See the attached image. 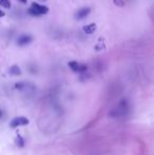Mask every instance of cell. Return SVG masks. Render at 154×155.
<instances>
[{
    "label": "cell",
    "instance_id": "11",
    "mask_svg": "<svg viewBox=\"0 0 154 155\" xmlns=\"http://www.w3.org/2000/svg\"><path fill=\"white\" fill-rule=\"evenodd\" d=\"M19 1H20V2H22V3H27V1H28V0H19Z\"/></svg>",
    "mask_w": 154,
    "mask_h": 155
},
{
    "label": "cell",
    "instance_id": "3",
    "mask_svg": "<svg viewBox=\"0 0 154 155\" xmlns=\"http://www.w3.org/2000/svg\"><path fill=\"white\" fill-rule=\"evenodd\" d=\"M69 67L71 68V70L74 72H78V73H82V72H86L88 67L84 63H80L77 61H70L69 62Z\"/></svg>",
    "mask_w": 154,
    "mask_h": 155
},
{
    "label": "cell",
    "instance_id": "2",
    "mask_svg": "<svg viewBox=\"0 0 154 155\" xmlns=\"http://www.w3.org/2000/svg\"><path fill=\"white\" fill-rule=\"evenodd\" d=\"M49 12V8L45 5H41V4H38L36 2H33L32 3L31 8H29V13L33 16H40V15H44Z\"/></svg>",
    "mask_w": 154,
    "mask_h": 155
},
{
    "label": "cell",
    "instance_id": "12",
    "mask_svg": "<svg viewBox=\"0 0 154 155\" xmlns=\"http://www.w3.org/2000/svg\"><path fill=\"white\" fill-rule=\"evenodd\" d=\"M0 114H1V112H0Z\"/></svg>",
    "mask_w": 154,
    "mask_h": 155
},
{
    "label": "cell",
    "instance_id": "7",
    "mask_svg": "<svg viewBox=\"0 0 154 155\" xmlns=\"http://www.w3.org/2000/svg\"><path fill=\"white\" fill-rule=\"evenodd\" d=\"M96 29H97V27H96V25L95 23H90V25H84V28H82V30H84V32L86 33V34H93L95 31H96Z\"/></svg>",
    "mask_w": 154,
    "mask_h": 155
},
{
    "label": "cell",
    "instance_id": "9",
    "mask_svg": "<svg viewBox=\"0 0 154 155\" xmlns=\"http://www.w3.org/2000/svg\"><path fill=\"white\" fill-rule=\"evenodd\" d=\"M0 5L3 6V8H11L10 0H0Z\"/></svg>",
    "mask_w": 154,
    "mask_h": 155
},
{
    "label": "cell",
    "instance_id": "5",
    "mask_svg": "<svg viewBox=\"0 0 154 155\" xmlns=\"http://www.w3.org/2000/svg\"><path fill=\"white\" fill-rule=\"evenodd\" d=\"M91 12V8H84L81 10H79L78 12L76 13V18L77 19H84L90 14Z\"/></svg>",
    "mask_w": 154,
    "mask_h": 155
},
{
    "label": "cell",
    "instance_id": "1",
    "mask_svg": "<svg viewBox=\"0 0 154 155\" xmlns=\"http://www.w3.org/2000/svg\"><path fill=\"white\" fill-rule=\"evenodd\" d=\"M130 112V104L127 99H123L118 102V104L111 110L110 116L113 118H123L127 116Z\"/></svg>",
    "mask_w": 154,
    "mask_h": 155
},
{
    "label": "cell",
    "instance_id": "10",
    "mask_svg": "<svg viewBox=\"0 0 154 155\" xmlns=\"http://www.w3.org/2000/svg\"><path fill=\"white\" fill-rule=\"evenodd\" d=\"M3 16H4V13L2 12L1 10H0V17H3Z\"/></svg>",
    "mask_w": 154,
    "mask_h": 155
},
{
    "label": "cell",
    "instance_id": "6",
    "mask_svg": "<svg viewBox=\"0 0 154 155\" xmlns=\"http://www.w3.org/2000/svg\"><path fill=\"white\" fill-rule=\"evenodd\" d=\"M32 37L29 36V35H23V36H21L20 38L18 39V41H17V43H18V45H29L30 42L32 41Z\"/></svg>",
    "mask_w": 154,
    "mask_h": 155
},
{
    "label": "cell",
    "instance_id": "4",
    "mask_svg": "<svg viewBox=\"0 0 154 155\" xmlns=\"http://www.w3.org/2000/svg\"><path fill=\"white\" fill-rule=\"evenodd\" d=\"M29 124V119L27 117H23V116H20V117H15L12 121H11L10 126L11 128H17V127H20V126H25V124Z\"/></svg>",
    "mask_w": 154,
    "mask_h": 155
},
{
    "label": "cell",
    "instance_id": "8",
    "mask_svg": "<svg viewBox=\"0 0 154 155\" xmlns=\"http://www.w3.org/2000/svg\"><path fill=\"white\" fill-rule=\"evenodd\" d=\"M10 73L12 74V75H20L21 71H20V69H19L18 65H13V67H11V69H10Z\"/></svg>",
    "mask_w": 154,
    "mask_h": 155
}]
</instances>
